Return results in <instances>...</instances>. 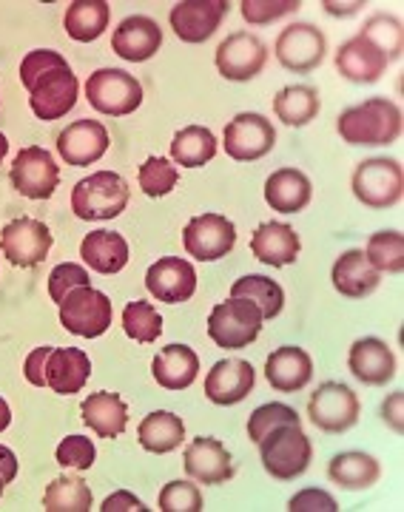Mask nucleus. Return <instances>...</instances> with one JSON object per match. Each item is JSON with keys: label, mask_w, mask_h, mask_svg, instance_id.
Wrapping results in <instances>:
<instances>
[{"label": "nucleus", "mask_w": 404, "mask_h": 512, "mask_svg": "<svg viewBox=\"0 0 404 512\" xmlns=\"http://www.w3.org/2000/svg\"><path fill=\"white\" fill-rule=\"evenodd\" d=\"M279 424H302V421H299V413H296L294 407H288V404H262L248 419V436H251L254 444H259L262 436L271 433Z\"/></svg>", "instance_id": "obj_42"}, {"label": "nucleus", "mask_w": 404, "mask_h": 512, "mask_svg": "<svg viewBox=\"0 0 404 512\" xmlns=\"http://www.w3.org/2000/svg\"><path fill=\"white\" fill-rule=\"evenodd\" d=\"M325 6H328V12H331V15H353V12H359L365 3H362V0H356V3H345V9H342V6H336V3H325Z\"/></svg>", "instance_id": "obj_54"}, {"label": "nucleus", "mask_w": 404, "mask_h": 512, "mask_svg": "<svg viewBox=\"0 0 404 512\" xmlns=\"http://www.w3.org/2000/svg\"><path fill=\"white\" fill-rule=\"evenodd\" d=\"M288 510L291 512H336L339 507H336V501H333V495H328L325 490H316V487H311V490H302L299 495H294L291 498V504H288Z\"/></svg>", "instance_id": "obj_49"}, {"label": "nucleus", "mask_w": 404, "mask_h": 512, "mask_svg": "<svg viewBox=\"0 0 404 512\" xmlns=\"http://www.w3.org/2000/svg\"><path fill=\"white\" fill-rule=\"evenodd\" d=\"M231 296L234 299H248V302H254L262 313V319H274L282 313V305H285V291L276 285L274 279H268V276H242L234 282V288H231Z\"/></svg>", "instance_id": "obj_37"}, {"label": "nucleus", "mask_w": 404, "mask_h": 512, "mask_svg": "<svg viewBox=\"0 0 404 512\" xmlns=\"http://www.w3.org/2000/svg\"><path fill=\"white\" fill-rule=\"evenodd\" d=\"M177 180H180V174L166 157H148L146 163L140 165V188L146 197H166L177 185Z\"/></svg>", "instance_id": "obj_41"}, {"label": "nucleus", "mask_w": 404, "mask_h": 512, "mask_svg": "<svg viewBox=\"0 0 404 512\" xmlns=\"http://www.w3.org/2000/svg\"><path fill=\"white\" fill-rule=\"evenodd\" d=\"M268 60V49L251 32H234L217 49V69L225 80H251L262 72Z\"/></svg>", "instance_id": "obj_15"}, {"label": "nucleus", "mask_w": 404, "mask_h": 512, "mask_svg": "<svg viewBox=\"0 0 404 512\" xmlns=\"http://www.w3.org/2000/svg\"><path fill=\"white\" fill-rule=\"evenodd\" d=\"M29 92V106L40 120H60L63 114H69L77 103L80 83L69 66H57L43 77H37L35 83L26 89Z\"/></svg>", "instance_id": "obj_12"}, {"label": "nucleus", "mask_w": 404, "mask_h": 512, "mask_svg": "<svg viewBox=\"0 0 404 512\" xmlns=\"http://www.w3.org/2000/svg\"><path fill=\"white\" fill-rule=\"evenodd\" d=\"M151 373L160 387L166 390H185L197 382V373H200V359L197 353L188 348V345H168L160 350V356L154 359Z\"/></svg>", "instance_id": "obj_31"}, {"label": "nucleus", "mask_w": 404, "mask_h": 512, "mask_svg": "<svg viewBox=\"0 0 404 512\" xmlns=\"http://www.w3.org/2000/svg\"><path fill=\"white\" fill-rule=\"evenodd\" d=\"M350 373L365 384H387L396 376V359L393 350L387 348L382 339H359L353 342L348 356Z\"/></svg>", "instance_id": "obj_26"}, {"label": "nucleus", "mask_w": 404, "mask_h": 512, "mask_svg": "<svg viewBox=\"0 0 404 512\" xmlns=\"http://www.w3.org/2000/svg\"><path fill=\"white\" fill-rule=\"evenodd\" d=\"M123 330H126V336L134 339V342L151 345L163 333V319H160V313L154 311V305L137 299V302H129L123 308Z\"/></svg>", "instance_id": "obj_40"}, {"label": "nucleus", "mask_w": 404, "mask_h": 512, "mask_svg": "<svg viewBox=\"0 0 404 512\" xmlns=\"http://www.w3.org/2000/svg\"><path fill=\"white\" fill-rule=\"evenodd\" d=\"M353 194L368 208L385 211L402 200V165L387 157H373L353 171Z\"/></svg>", "instance_id": "obj_7"}, {"label": "nucleus", "mask_w": 404, "mask_h": 512, "mask_svg": "<svg viewBox=\"0 0 404 512\" xmlns=\"http://www.w3.org/2000/svg\"><path fill=\"white\" fill-rule=\"evenodd\" d=\"M46 512H89L92 510V490L83 478L60 476L49 484L43 495Z\"/></svg>", "instance_id": "obj_38"}, {"label": "nucleus", "mask_w": 404, "mask_h": 512, "mask_svg": "<svg viewBox=\"0 0 404 512\" xmlns=\"http://www.w3.org/2000/svg\"><path fill=\"white\" fill-rule=\"evenodd\" d=\"M57 151L69 165H92L109 151V131L97 120H74L57 134Z\"/></svg>", "instance_id": "obj_19"}, {"label": "nucleus", "mask_w": 404, "mask_h": 512, "mask_svg": "<svg viewBox=\"0 0 404 512\" xmlns=\"http://www.w3.org/2000/svg\"><path fill=\"white\" fill-rule=\"evenodd\" d=\"M66 32L80 43H92L109 26V3L106 0H74L66 12Z\"/></svg>", "instance_id": "obj_35"}, {"label": "nucleus", "mask_w": 404, "mask_h": 512, "mask_svg": "<svg viewBox=\"0 0 404 512\" xmlns=\"http://www.w3.org/2000/svg\"><path fill=\"white\" fill-rule=\"evenodd\" d=\"M183 242L188 256H194L200 262H214V259L231 254V248L237 242V228L222 214H200L185 225Z\"/></svg>", "instance_id": "obj_14"}, {"label": "nucleus", "mask_w": 404, "mask_h": 512, "mask_svg": "<svg viewBox=\"0 0 404 512\" xmlns=\"http://www.w3.org/2000/svg\"><path fill=\"white\" fill-rule=\"evenodd\" d=\"M89 376H92V359L80 348H55L49 353L46 387H52L60 396L80 393Z\"/></svg>", "instance_id": "obj_25"}, {"label": "nucleus", "mask_w": 404, "mask_h": 512, "mask_svg": "<svg viewBox=\"0 0 404 512\" xmlns=\"http://www.w3.org/2000/svg\"><path fill=\"white\" fill-rule=\"evenodd\" d=\"M328 52L325 35L311 23H294L276 37V60L296 74H308L322 66Z\"/></svg>", "instance_id": "obj_11"}, {"label": "nucleus", "mask_w": 404, "mask_h": 512, "mask_svg": "<svg viewBox=\"0 0 404 512\" xmlns=\"http://www.w3.org/2000/svg\"><path fill=\"white\" fill-rule=\"evenodd\" d=\"M163 46V32L160 26L146 15H131L126 18L111 37V49L129 63H143L148 57H154Z\"/></svg>", "instance_id": "obj_21"}, {"label": "nucleus", "mask_w": 404, "mask_h": 512, "mask_svg": "<svg viewBox=\"0 0 404 512\" xmlns=\"http://www.w3.org/2000/svg\"><path fill=\"white\" fill-rule=\"evenodd\" d=\"M83 285H89V274H86V268H80L74 262H63L49 274V296L57 305L66 299V293L74 291V288H83Z\"/></svg>", "instance_id": "obj_47"}, {"label": "nucleus", "mask_w": 404, "mask_h": 512, "mask_svg": "<svg viewBox=\"0 0 404 512\" xmlns=\"http://www.w3.org/2000/svg\"><path fill=\"white\" fill-rule=\"evenodd\" d=\"M103 512H146L148 507L131 493H114L103 501Z\"/></svg>", "instance_id": "obj_51"}, {"label": "nucleus", "mask_w": 404, "mask_h": 512, "mask_svg": "<svg viewBox=\"0 0 404 512\" xmlns=\"http://www.w3.org/2000/svg\"><path fill=\"white\" fill-rule=\"evenodd\" d=\"M6 151H9V140L0 134V163H3V157H6Z\"/></svg>", "instance_id": "obj_56"}, {"label": "nucleus", "mask_w": 404, "mask_h": 512, "mask_svg": "<svg viewBox=\"0 0 404 512\" xmlns=\"http://www.w3.org/2000/svg\"><path fill=\"white\" fill-rule=\"evenodd\" d=\"M362 35L370 37V40L390 57V63L399 60V55H402V23L396 18H390V15H376V18H370L368 23H365Z\"/></svg>", "instance_id": "obj_43"}, {"label": "nucleus", "mask_w": 404, "mask_h": 512, "mask_svg": "<svg viewBox=\"0 0 404 512\" xmlns=\"http://www.w3.org/2000/svg\"><path fill=\"white\" fill-rule=\"evenodd\" d=\"M83 262L97 274H120L129 262V242L114 231H92L80 242Z\"/></svg>", "instance_id": "obj_28"}, {"label": "nucleus", "mask_w": 404, "mask_h": 512, "mask_svg": "<svg viewBox=\"0 0 404 512\" xmlns=\"http://www.w3.org/2000/svg\"><path fill=\"white\" fill-rule=\"evenodd\" d=\"M9 424H12V410H9V404L3 402V396H0V433H3Z\"/></svg>", "instance_id": "obj_55"}, {"label": "nucleus", "mask_w": 404, "mask_h": 512, "mask_svg": "<svg viewBox=\"0 0 404 512\" xmlns=\"http://www.w3.org/2000/svg\"><path fill=\"white\" fill-rule=\"evenodd\" d=\"M274 111L285 126H308L319 114V92L311 86H285L274 97Z\"/></svg>", "instance_id": "obj_36"}, {"label": "nucleus", "mask_w": 404, "mask_h": 512, "mask_svg": "<svg viewBox=\"0 0 404 512\" xmlns=\"http://www.w3.org/2000/svg\"><path fill=\"white\" fill-rule=\"evenodd\" d=\"M328 476H331L333 484H339L345 490H368V487H373L379 481L382 467L368 453L350 450V453H339V456L333 458L331 467H328Z\"/></svg>", "instance_id": "obj_32"}, {"label": "nucleus", "mask_w": 404, "mask_h": 512, "mask_svg": "<svg viewBox=\"0 0 404 512\" xmlns=\"http://www.w3.org/2000/svg\"><path fill=\"white\" fill-rule=\"evenodd\" d=\"M299 251H302L299 234L285 222H262L251 237V254L271 268H285L296 262Z\"/></svg>", "instance_id": "obj_23"}, {"label": "nucleus", "mask_w": 404, "mask_h": 512, "mask_svg": "<svg viewBox=\"0 0 404 512\" xmlns=\"http://www.w3.org/2000/svg\"><path fill=\"white\" fill-rule=\"evenodd\" d=\"M259 456L268 476L276 481H294L311 464L313 447L302 433V424H279L259 441Z\"/></svg>", "instance_id": "obj_2"}, {"label": "nucleus", "mask_w": 404, "mask_h": 512, "mask_svg": "<svg viewBox=\"0 0 404 512\" xmlns=\"http://www.w3.org/2000/svg\"><path fill=\"white\" fill-rule=\"evenodd\" d=\"M257 382L254 365L245 359H222L217 365L208 370L205 376V396L220 407L228 404H239Z\"/></svg>", "instance_id": "obj_20"}, {"label": "nucleus", "mask_w": 404, "mask_h": 512, "mask_svg": "<svg viewBox=\"0 0 404 512\" xmlns=\"http://www.w3.org/2000/svg\"><path fill=\"white\" fill-rule=\"evenodd\" d=\"M185 473L200 484H225L234 476L231 453L222 447L220 439L200 436L185 447Z\"/></svg>", "instance_id": "obj_22"}, {"label": "nucleus", "mask_w": 404, "mask_h": 512, "mask_svg": "<svg viewBox=\"0 0 404 512\" xmlns=\"http://www.w3.org/2000/svg\"><path fill=\"white\" fill-rule=\"evenodd\" d=\"M365 256L379 274H399L404 268V237L399 231H379L368 239Z\"/></svg>", "instance_id": "obj_39"}, {"label": "nucleus", "mask_w": 404, "mask_h": 512, "mask_svg": "<svg viewBox=\"0 0 404 512\" xmlns=\"http://www.w3.org/2000/svg\"><path fill=\"white\" fill-rule=\"evenodd\" d=\"M160 510L163 512H200L202 493L191 481H168L160 493Z\"/></svg>", "instance_id": "obj_44"}, {"label": "nucleus", "mask_w": 404, "mask_h": 512, "mask_svg": "<svg viewBox=\"0 0 404 512\" xmlns=\"http://www.w3.org/2000/svg\"><path fill=\"white\" fill-rule=\"evenodd\" d=\"M299 9V0H242V18L254 26H268Z\"/></svg>", "instance_id": "obj_45"}, {"label": "nucleus", "mask_w": 404, "mask_h": 512, "mask_svg": "<svg viewBox=\"0 0 404 512\" xmlns=\"http://www.w3.org/2000/svg\"><path fill=\"white\" fill-rule=\"evenodd\" d=\"M137 436H140L143 450L163 456V453H171V450H177L183 444L185 424L180 416H174L168 410H157V413H151V416L143 419Z\"/></svg>", "instance_id": "obj_33"}, {"label": "nucleus", "mask_w": 404, "mask_h": 512, "mask_svg": "<svg viewBox=\"0 0 404 512\" xmlns=\"http://www.w3.org/2000/svg\"><path fill=\"white\" fill-rule=\"evenodd\" d=\"M262 330V313L248 299H228L220 302L208 316V336L217 348L242 350L248 348Z\"/></svg>", "instance_id": "obj_4"}, {"label": "nucleus", "mask_w": 404, "mask_h": 512, "mask_svg": "<svg viewBox=\"0 0 404 512\" xmlns=\"http://www.w3.org/2000/svg\"><path fill=\"white\" fill-rule=\"evenodd\" d=\"M86 97L92 109L109 117H126L131 111L140 109L143 103V86L137 77L123 69H100L86 83Z\"/></svg>", "instance_id": "obj_5"}, {"label": "nucleus", "mask_w": 404, "mask_h": 512, "mask_svg": "<svg viewBox=\"0 0 404 512\" xmlns=\"http://www.w3.org/2000/svg\"><path fill=\"white\" fill-rule=\"evenodd\" d=\"M265 376H268V384L279 393H296L313 379L311 356L294 345L276 348L265 362Z\"/></svg>", "instance_id": "obj_24"}, {"label": "nucleus", "mask_w": 404, "mask_h": 512, "mask_svg": "<svg viewBox=\"0 0 404 512\" xmlns=\"http://www.w3.org/2000/svg\"><path fill=\"white\" fill-rule=\"evenodd\" d=\"M97 450H94L92 439L86 436H69L57 444V464L69 467V470H92Z\"/></svg>", "instance_id": "obj_46"}, {"label": "nucleus", "mask_w": 404, "mask_h": 512, "mask_svg": "<svg viewBox=\"0 0 404 512\" xmlns=\"http://www.w3.org/2000/svg\"><path fill=\"white\" fill-rule=\"evenodd\" d=\"M217 154V137L214 131L202 126H188L174 134L171 140V160L183 168H200L211 163Z\"/></svg>", "instance_id": "obj_34"}, {"label": "nucleus", "mask_w": 404, "mask_h": 512, "mask_svg": "<svg viewBox=\"0 0 404 512\" xmlns=\"http://www.w3.org/2000/svg\"><path fill=\"white\" fill-rule=\"evenodd\" d=\"M3 487H6V481H3V476H0V495H3Z\"/></svg>", "instance_id": "obj_57"}, {"label": "nucleus", "mask_w": 404, "mask_h": 512, "mask_svg": "<svg viewBox=\"0 0 404 512\" xmlns=\"http://www.w3.org/2000/svg\"><path fill=\"white\" fill-rule=\"evenodd\" d=\"M55 348H37L32 350L29 356H26V362H23V376H26V382L35 384V387H46V365H49V353Z\"/></svg>", "instance_id": "obj_50"}, {"label": "nucleus", "mask_w": 404, "mask_h": 512, "mask_svg": "<svg viewBox=\"0 0 404 512\" xmlns=\"http://www.w3.org/2000/svg\"><path fill=\"white\" fill-rule=\"evenodd\" d=\"M390 66V57L362 32L350 37L336 52V69L350 83H376Z\"/></svg>", "instance_id": "obj_18"}, {"label": "nucleus", "mask_w": 404, "mask_h": 512, "mask_svg": "<svg viewBox=\"0 0 404 512\" xmlns=\"http://www.w3.org/2000/svg\"><path fill=\"white\" fill-rule=\"evenodd\" d=\"M60 325L83 339L103 336L111 325V302L106 293L94 291L92 285L74 288L60 302Z\"/></svg>", "instance_id": "obj_6"}, {"label": "nucleus", "mask_w": 404, "mask_h": 512, "mask_svg": "<svg viewBox=\"0 0 404 512\" xmlns=\"http://www.w3.org/2000/svg\"><path fill=\"white\" fill-rule=\"evenodd\" d=\"M276 146L274 123L257 111H242L225 126V151L237 163H254Z\"/></svg>", "instance_id": "obj_8"}, {"label": "nucleus", "mask_w": 404, "mask_h": 512, "mask_svg": "<svg viewBox=\"0 0 404 512\" xmlns=\"http://www.w3.org/2000/svg\"><path fill=\"white\" fill-rule=\"evenodd\" d=\"M57 66H69L63 60V55H57L52 49H35V52H29V55L23 57V63H20V83L29 89L37 77H43V74L52 72Z\"/></svg>", "instance_id": "obj_48"}, {"label": "nucleus", "mask_w": 404, "mask_h": 512, "mask_svg": "<svg viewBox=\"0 0 404 512\" xmlns=\"http://www.w3.org/2000/svg\"><path fill=\"white\" fill-rule=\"evenodd\" d=\"M0 476H3L6 484L15 481V476H18V458H15V453L9 447H3V444H0Z\"/></svg>", "instance_id": "obj_52"}, {"label": "nucleus", "mask_w": 404, "mask_h": 512, "mask_svg": "<svg viewBox=\"0 0 404 512\" xmlns=\"http://www.w3.org/2000/svg\"><path fill=\"white\" fill-rule=\"evenodd\" d=\"M146 288L154 299L180 305V302H188L197 291V271L191 262H185L180 256H163L160 262L148 268Z\"/></svg>", "instance_id": "obj_16"}, {"label": "nucleus", "mask_w": 404, "mask_h": 512, "mask_svg": "<svg viewBox=\"0 0 404 512\" xmlns=\"http://www.w3.org/2000/svg\"><path fill=\"white\" fill-rule=\"evenodd\" d=\"M225 15V0H183L171 9V29L185 43H202L220 29Z\"/></svg>", "instance_id": "obj_17"}, {"label": "nucleus", "mask_w": 404, "mask_h": 512, "mask_svg": "<svg viewBox=\"0 0 404 512\" xmlns=\"http://www.w3.org/2000/svg\"><path fill=\"white\" fill-rule=\"evenodd\" d=\"M52 231L40 220H12L0 234V251L18 268H35L52 251Z\"/></svg>", "instance_id": "obj_10"}, {"label": "nucleus", "mask_w": 404, "mask_h": 512, "mask_svg": "<svg viewBox=\"0 0 404 512\" xmlns=\"http://www.w3.org/2000/svg\"><path fill=\"white\" fill-rule=\"evenodd\" d=\"M265 202L282 214H299L311 202V180L299 168H279L265 183Z\"/></svg>", "instance_id": "obj_29"}, {"label": "nucleus", "mask_w": 404, "mask_h": 512, "mask_svg": "<svg viewBox=\"0 0 404 512\" xmlns=\"http://www.w3.org/2000/svg\"><path fill=\"white\" fill-rule=\"evenodd\" d=\"M339 134L350 146H390L402 137V111L387 97H370L339 114Z\"/></svg>", "instance_id": "obj_1"}, {"label": "nucleus", "mask_w": 404, "mask_h": 512, "mask_svg": "<svg viewBox=\"0 0 404 512\" xmlns=\"http://www.w3.org/2000/svg\"><path fill=\"white\" fill-rule=\"evenodd\" d=\"M80 413L100 439L123 436V430L129 424V407L117 393H92L86 402L80 404Z\"/></svg>", "instance_id": "obj_30"}, {"label": "nucleus", "mask_w": 404, "mask_h": 512, "mask_svg": "<svg viewBox=\"0 0 404 512\" xmlns=\"http://www.w3.org/2000/svg\"><path fill=\"white\" fill-rule=\"evenodd\" d=\"M399 404H402V393H393V399L385 402V419H390V424L396 427V430H402V410H399Z\"/></svg>", "instance_id": "obj_53"}, {"label": "nucleus", "mask_w": 404, "mask_h": 512, "mask_svg": "<svg viewBox=\"0 0 404 512\" xmlns=\"http://www.w3.org/2000/svg\"><path fill=\"white\" fill-rule=\"evenodd\" d=\"M333 288L348 299H365L379 288L382 274L368 262L365 251H348L333 265Z\"/></svg>", "instance_id": "obj_27"}, {"label": "nucleus", "mask_w": 404, "mask_h": 512, "mask_svg": "<svg viewBox=\"0 0 404 512\" xmlns=\"http://www.w3.org/2000/svg\"><path fill=\"white\" fill-rule=\"evenodd\" d=\"M129 205V185L114 171H97L80 180L72 191V211L77 220H114Z\"/></svg>", "instance_id": "obj_3"}, {"label": "nucleus", "mask_w": 404, "mask_h": 512, "mask_svg": "<svg viewBox=\"0 0 404 512\" xmlns=\"http://www.w3.org/2000/svg\"><path fill=\"white\" fill-rule=\"evenodd\" d=\"M308 416L325 433H345L359 421V399L348 384L325 382L311 396Z\"/></svg>", "instance_id": "obj_9"}, {"label": "nucleus", "mask_w": 404, "mask_h": 512, "mask_svg": "<svg viewBox=\"0 0 404 512\" xmlns=\"http://www.w3.org/2000/svg\"><path fill=\"white\" fill-rule=\"evenodd\" d=\"M9 177H12V185L18 188L23 197L49 200L55 194L57 183H60V168H57V163L46 148L29 146L15 157Z\"/></svg>", "instance_id": "obj_13"}]
</instances>
